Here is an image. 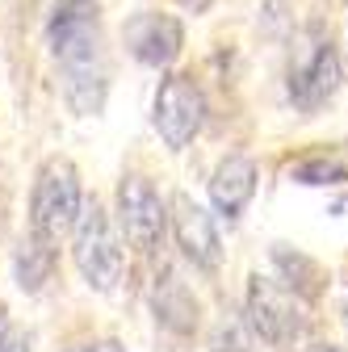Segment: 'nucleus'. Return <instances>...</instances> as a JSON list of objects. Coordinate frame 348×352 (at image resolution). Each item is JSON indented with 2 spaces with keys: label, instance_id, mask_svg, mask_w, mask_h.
I'll return each mask as SVG.
<instances>
[{
  "label": "nucleus",
  "instance_id": "f257e3e1",
  "mask_svg": "<svg viewBox=\"0 0 348 352\" xmlns=\"http://www.w3.org/2000/svg\"><path fill=\"white\" fill-rule=\"evenodd\" d=\"M51 55L59 63L63 101L72 113L93 118L109 97V59L101 47V5L97 0H55L47 25Z\"/></svg>",
  "mask_w": 348,
  "mask_h": 352
},
{
  "label": "nucleus",
  "instance_id": "f03ea898",
  "mask_svg": "<svg viewBox=\"0 0 348 352\" xmlns=\"http://www.w3.org/2000/svg\"><path fill=\"white\" fill-rule=\"evenodd\" d=\"M72 227H76L72 256H76L80 277L89 281V289L109 294V289L122 281V264H126L122 235H118V227H113V218L105 214L101 201H80V214H76Z\"/></svg>",
  "mask_w": 348,
  "mask_h": 352
},
{
  "label": "nucleus",
  "instance_id": "7ed1b4c3",
  "mask_svg": "<svg viewBox=\"0 0 348 352\" xmlns=\"http://www.w3.org/2000/svg\"><path fill=\"white\" fill-rule=\"evenodd\" d=\"M80 172L72 160H47L34 176V193H30V231L42 239H55L63 231H72L76 214H80Z\"/></svg>",
  "mask_w": 348,
  "mask_h": 352
},
{
  "label": "nucleus",
  "instance_id": "20e7f679",
  "mask_svg": "<svg viewBox=\"0 0 348 352\" xmlns=\"http://www.w3.org/2000/svg\"><path fill=\"white\" fill-rule=\"evenodd\" d=\"M243 319L256 340H265L273 348H290L307 331V315H302V298L281 285L277 277H248V302H243Z\"/></svg>",
  "mask_w": 348,
  "mask_h": 352
},
{
  "label": "nucleus",
  "instance_id": "39448f33",
  "mask_svg": "<svg viewBox=\"0 0 348 352\" xmlns=\"http://www.w3.org/2000/svg\"><path fill=\"white\" fill-rule=\"evenodd\" d=\"M344 80V59L336 51V42L315 25L307 38V51L298 55V63L290 67V101L298 113H319Z\"/></svg>",
  "mask_w": 348,
  "mask_h": 352
},
{
  "label": "nucleus",
  "instance_id": "423d86ee",
  "mask_svg": "<svg viewBox=\"0 0 348 352\" xmlns=\"http://www.w3.org/2000/svg\"><path fill=\"white\" fill-rule=\"evenodd\" d=\"M206 93L202 84L189 72H172L160 80V93H155V130L160 139L168 143V151H185L206 126Z\"/></svg>",
  "mask_w": 348,
  "mask_h": 352
},
{
  "label": "nucleus",
  "instance_id": "0eeeda50",
  "mask_svg": "<svg viewBox=\"0 0 348 352\" xmlns=\"http://www.w3.org/2000/svg\"><path fill=\"white\" fill-rule=\"evenodd\" d=\"M168 218H172V235H177L181 256L197 273H219L223 269V235H219L214 214L202 201H193L189 193H177Z\"/></svg>",
  "mask_w": 348,
  "mask_h": 352
},
{
  "label": "nucleus",
  "instance_id": "6e6552de",
  "mask_svg": "<svg viewBox=\"0 0 348 352\" xmlns=\"http://www.w3.org/2000/svg\"><path fill=\"white\" fill-rule=\"evenodd\" d=\"M118 214H122L126 239L143 256H151L160 248L164 231H168V206H164V197L155 193V185L147 176H126L118 185Z\"/></svg>",
  "mask_w": 348,
  "mask_h": 352
},
{
  "label": "nucleus",
  "instance_id": "1a4fd4ad",
  "mask_svg": "<svg viewBox=\"0 0 348 352\" xmlns=\"http://www.w3.org/2000/svg\"><path fill=\"white\" fill-rule=\"evenodd\" d=\"M122 42H126V51H130L135 63L168 67V63H177L181 51H185V25H181V17H172V13L143 9V13H135L126 21Z\"/></svg>",
  "mask_w": 348,
  "mask_h": 352
},
{
  "label": "nucleus",
  "instance_id": "9d476101",
  "mask_svg": "<svg viewBox=\"0 0 348 352\" xmlns=\"http://www.w3.org/2000/svg\"><path fill=\"white\" fill-rule=\"evenodd\" d=\"M256 185H260V168H256L252 155L219 160V168H214V176H210V206H214V214L227 218V223H235V218L252 206Z\"/></svg>",
  "mask_w": 348,
  "mask_h": 352
},
{
  "label": "nucleus",
  "instance_id": "9b49d317",
  "mask_svg": "<svg viewBox=\"0 0 348 352\" xmlns=\"http://www.w3.org/2000/svg\"><path fill=\"white\" fill-rule=\"evenodd\" d=\"M151 311H155V323L172 336H193L197 331V298L172 269H164L151 285Z\"/></svg>",
  "mask_w": 348,
  "mask_h": 352
},
{
  "label": "nucleus",
  "instance_id": "f8f14e48",
  "mask_svg": "<svg viewBox=\"0 0 348 352\" xmlns=\"http://www.w3.org/2000/svg\"><path fill=\"white\" fill-rule=\"evenodd\" d=\"M273 269H277V281L290 285L302 302H319L323 289H327V273H323V264L307 252H298L290 243H277L273 248Z\"/></svg>",
  "mask_w": 348,
  "mask_h": 352
},
{
  "label": "nucleus",
  "instance_id": "ddd939ff",
  "mask_svg": "<svg viewBox=\"0 0 348 352\" xmlns=\"http://www.w3.org/2000/svg\"><path fill=\"white\" fill-rule=\"evenodd\" d=\"M55 264H59V252H55V239H42L30 231V239L17 248L13 256V277L25 294H38L42 285H47L55 277Z\"/></svg>",
  "mask_w": 348,
  "mask_h": 352
},
{
  "label": "nucleus",
  "instance_id": "4468645a",
  "mask_svg": "<svg viewBox=\"0 0 348 352\" xmlns=\"http://www.w3.org/2000/svg\"><path fill=\"white\" fill-rule=\"evenodd\" d=\"M290 181L294 185H307V189H336L348 181V164L340 155H307V160H298L290 168Z\"/></svg>",
  "mask_w": 348,
  "mask_h": 352
},
{
  "label": "nucleus",
  "instance_id": "2eb2a0df",
  "mask_svg": "<svg viewBox=\"0 0 348 352\" xmlns=\"http://www.w3.org/2000/svg\"><path fill=\"white\" fill-rule=\"evenodd\" d=\"M252 344H256V336H252L248 319L231 315V311L219 319V327L210 331V352H252Z\"/></svg>",
  "mask_w": 348,
  "mask_h": 352
},
{
  "label": "nucleus",
  "instance_id": "dca6fc26",
  "mask_svg": "<svg viewBox=\"0 0 348 352\" xmlns=\"http://www.w3.org/2000/svg\"><path fill=\"white\" fill-rule=\"evenodd\" d=\"M0 352H30V336L17 331V327H5V336H0Z\"/></svg>",
  "mask_w": 348,
  "mask_h": 352
},
{
  "label": "nucleus",
  "instance_id": "f3484780",
  "mask_svg": "<svg viewBox=\"0 0 348 352\" xmlns=\"http://www.w3.org/2000/svg\"><path fill=\"white\" fill-rule=\"evenodd\" d=\"M72 352H126L118 340H93V344H80V348H72Z\"/></svg>",
  "mask_w": 348,
  "mask_h": 352
},
{
  "label": "nucleus",
  "instance_id": "a211bd4d",
  "mask_svg": "<svg viewBox=\"0 0 348 352\" xmlns=\"http://www.w3.org/2000/svg\"><path fill=\"white\" fill-rule=\"evenodd\" d=\"M177 5H185V9H193V13H206L214 0H177Z\"/></svg>",
  "mask_w": 348,
  "mask_h": 352
},
{
  "label": "nucleus",
  "instance_id": "6ab92c4d",
  "mask_svg": "<svg viewBox=\"0 0 348 352\" xmlns=\"http://www.w3.org/2000/svg\"><path fill=\"white\" fill-rule=\"evenodd\" d=\"M307 352H348V348H340V344H327V340H323V344H311Z\"/></svg>",
  "mask_w": 348,
  "mask_h": 352
},
{
  "label": "nucleus",
  "instance_id": "aec40b11",
  "mask_svg": "<svg viewBox=\"0 0 348 352\" xmlns=\"http://www.w3.org/2000/svg\"><path fill=\"white\" fill-rule=\"evenodd\" d=\"M340 319H344V327H348V302H344V306H340Z\"/></svg>",
  "mask_w": 348,
  "mask_h": 352
},
{
  "label": "nucleus",
  "instance_id": "412c9836",
  "mask_svg": "<svg viewBox=\"0 0 348 352\" xmlns=\"http://www.w3.org/2000/svg\"><path fill=\"white\" fill-rule=\"evenodd\" d=\"M344 67H348V51H344Z\"/></svg>",
  "mask_w": 348,
  "mask_h": 352
},
{
  "label": "nucleus",
  "instance_id": "4be33fe9",
  "mask_svg": "<svg viewBox=\"0 0 348 352\" xmlns=\"http://www.w3.org/2000/svg\"><path fill=\"white\" fill-rule=\"evenodd\" d=\"M344 5H348V0H344Z\"/></svg>",
  "mask_w": 348,
  "mask_h": 352
}]
</instances>
